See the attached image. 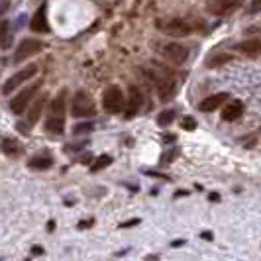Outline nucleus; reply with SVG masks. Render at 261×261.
Segmentation results:
<instances>
[{
	"mask_svg": "<svg viewBox=\"0 0 261 261\" xmlns=\"http://www.w3.org/2000/svg\"><path fill=\"white\" fill-rule=\"evenodd\" d=\"M71 114L75 118H89L96 114L92 98L85 91H79L71 100Z\"/></svg>",
	"mask_w": 261,
	"mask_h": 261,
	"instance_id": "nucleus-1",
	"label": "nucleus"
},
{
	"mask_svg": "<svg viewBox=\"0 0 261 261\" xmlns=\"http://www.w3.org/2000/svg\"><path fill=\"white\" fill-rule=\"evenodd\" d=\"M102 106H105L106 112L110 114H120L124 112L126 108V98H124V92L120 87H108L102 94Z\"/></svg>",
	"mask_w": 261,
	"mask_h": 261,
	"instance_id": "nucleus-2",
	"label": "nucleus"
},
{
	"mask_svg": "<svg viewBox=\"0 0 261 261\" xmlns=\"http://www.w3.org/2000/svg\"><path fill=\"white\" fill-rule=\"evenodd\" d=\"M41 47H43V43H41L39 39H34V38L22 39L20 45H18V49H16V53H14V61H16V63H22V61L30 59L32 55H36V53L41 51Z\"/></svg>",
	"mask_w": 261,
	"mask_h": 261,
	"instance_id": "nucleus-3",
	"label": "nucleus"
},
{
	"mask_svg": "<svg viewBox=\"0 0 261 261\" xmlns=\"http://www.w3.org/2000/svg\"><path fill=\"white\" fill-rule=\"evenodd\" d=\"M39 87H41V81H38L36 85H32V87L24 89L18 96H14L12 100H10V110H12L14 114H22V112H26L30 100L34 98V94H36V91H38Z\"/></svg>",
	"mask_w": 261,
	"mask_h": 261,
	"instance_id": "nucleus-4",
	"label": "nucleus"
},
{
	"mask_svg": "<svg viewBox=\"0 0 261 261\" xmlns=\"http://www.w3.org/2000/svg\"><path fill=\"white\" fill-rule=\"evenodd\" d=\"M38 73V67L36 65H28L26 69H22V71H18L16 75H12V77L8 79L6 83H4V87H2V92L4 94H10L12 91H16L22 83H26L28 79H32L34 75Z\"/></svg>",
	"mask_w": 261,
	"mask_h": 261,
	"instance_id": "nucleus-5",
	"label": "nucleus"
},
{
	"mask_svg": "<svg viewBox=\"0 0 261 261\" xmlns=\"http://www.w3.org/2000/svg\"><path fill=\"white\" fill-rule=\"evenodd\" d=\"M242 6L240 0H206V10L212 16H228Z\"/></svg>",
	"mask_w": 261,
	"mask_h": 261,
	"instance_id": "nucleus-6",
	"label": "nucleus"
},
{
	"mask_svg": "<svg viewBox=\"0 0 261 261\" xmlns=\"http://www.w3.org/2000/svg\"><path fill=\"white\" fill-rule=\"evenodd\" d=\"M161 53L173 65H183L185 61L189 59V47H185L183 43H169V45H165L161 49Z\"/></svg>",
	"mask_w": 261,
	"mask_h": 261,
	"instance_id": "nucleus-7",
	"label": "nucleus"
},
{
	"mask_svg": "<svg viewBox=\"0 0 261 261\" xmlns=\"http://www.w3.org/2000/svg\"><path fill=\"white\" fill-rule=\"evenodd\" d=\"M161 30L167 34V36H173V38H187L193 34V28L187 20H181V18H175V20H169L165 22Z\"/></svg>",
	"mask_w": 261,
	"mask_h": 261,
	"instance_id": "nucleus-8",
	"label": "nucleus"
},
{
	"mask_svg": "<svg viewBox=\"0 0 261 261\" xmlns=\"http://www.w3.org/2000/svg\"><path fill=\"white\" fill-rule=\"evenodd\" d=\"M228 100H230V94H228V92H216V94H212L208 98H204L198 108H200L202 112H214L216 108L224 106Z\"/></svg>",
	"mask_w": 261,
	"mask_h": 261,
	"instance_id": "nucleus-9",
	"label": "nucleus"
},
{
	"mask_svg": "<svg viewBox=\"0 0 261 261\" xmlns=\"http://www.w3.org/2000/svg\"><path fill=\"white\" fill-rule=\"evenodd\" d=\"M30 28L38 34H47L49 32V22H47V14H45V6H41L38 12L34 14L32 22H30Z\"/></svg>",
	"mask_w": 261,
	"mask_h": 261,
	"instance_id": "nucleus-10",
	"label": "nucleus"
},
{
	"mask_svg": "<svg viewBox=\"0 0 261 261\" xmlns=\"http://www.w3.org/2000/svg\"><path fill=\"white\" fill-rule=\"evenodd\" d=\"M144 105V94L138 91L136 87H132L130 89V100H128V105H126V116H134V114H138L140 112V108Z\"/></svg>",
	"mask_w": 261,
	"mask_h": 261,
	"instance_id": "nucleus-11",
	"label": "nucleus"
},
{
	"mask_svg": "<svg viewBox=\"0 0 261 261\" xmlns=\"http://www.w3.org/2000/svg\"><path fill=\"white\" fill-rule=\"evenodd\" d=\"M157 92H159V98H161L163 102L171 100V98L175 96V92H177L175 81H173V79H161V81L157 83Z\"/></svg>",
	"mask_w": 261,
	"mask_h": 261,
	"instance_id": "nucleus-12",
	"label": "nucleus"
},
{
	"mask_svg": "<svg viewBox=\"0 0 261 261\" xmlns=\"http://www.w3.org/2000/svg\"><path fill=\"white\" fill-rule=\"evenodd\" d=\"M244 114V102L242 100H232L230 105L224 106L222 110V118L226 122H234L238 118Z\"/></svg>",
	"mask_w": 261,
	"mask_h": 261,
	"instance_id": "nucleus-13",
	"label": "nucleus"
},
{
	"mask_svg": "<svg viewBox=\"0 0 261 261\" xmlns=\"http://www.w3.org/2000/svg\"><path fill=\"white\" fill-rule=\"evenodd\" d=\"M236 49L240 53H244V55H249V57H257V55H261V41L248 39V41L236 43Z\"/></svg>",
	"mask_w": 261,
	"mask_h": 261,
	"instance_id": "nucleus-14",
	"label": "nucleus"
},
{
	"mask_svg": "<svg viewBox=\"0 0 261 261\" xmlns=\"http://www.w3.org/2000/svg\"><path fill=\"white\" fill-rule=\"evenodd\" d=\"M45 102H47V98L41 96V98L36 100V105L28 110V124H30V126H34L39 118H41V112H43V108H45Z\"/></svg>",
	"mask_w": 261,
	"mask_h": 261,
	"instance_id": "nucleus-15",
	"label": "nucleus"
},
{
	"mask_svg": "<svg viewBox=\"0 0 261 261\" xmlns=\"http://www.w3.org/2000/svg\"><path fill=\"white\" fill-rule=\"evenodd\" d=\"M12 39H14L12 26H10V22L4 20L0 24V49H8L12 45Z\"/></svg>",
	"mask_w": 261,
	"mask_h": 261,
	"instance_id": "nucleus-16",
	"label": "nucleus"
},
{
	"mask_svg": "<svg viewBox=\"0 0 261 261\" xmlns=\"http://www.w3.org/2000/svg\"><path fill=\"white\" fill-rule=\"evenodd\" d=\"M28 165H30V169H38V171H45V169H49L53 165V159L49 155H36V157H32L30 161H28Z\"/></svg>",
	"mask_w": 261,
	"mask_h": 261,
	"instance_id": "nucleus-17",
	"label": "nucleus"
},
{
	"mask_svg": "<svg viewBox=\"0 0 261 261\" xmlns=\"http://www.w3.org/2000/svg\"><path fill=\"white\" fill-rule=\"evenodd\" d=\"M63 114H65V92H61L49 106V116L63 118Z\"/></svg>",
	"mask_w": 261,
	"mask_h": 261,
	"instance_id": "nucleus-18",
	"label": "nucleus"
},
{
	"mask_svg": "<svg viewBox=\"0 0 261 261\" xmlns=\"http://www.w3.org/2000/svg\"><path fill=\"white\" fill-rule=\"evenodd\" d=\"M2 151H4L6 155L16 157L22 153V145H20L18 140H14V138H6V140L2 142Z\"/></svg>",
	"mask_w": 261,
	"mask_h": 261,
	"instance_id": "nucleus-19",
	"label": "nucleus"
},
{
	"mask_svg": "<svg viewBox=\"0 0 261 261\" xmlns=\"http://www.w3.org/2000/svg\"><path fill=\"white\" fill-rule=\"evenodd\" d=\"M45 128H47V132H51V134H63V130H65V118L47 116Z\"/></svg>",
	"mask_w": 261,
	"mask_h": 261,
	"instance_id": "nucleus-20",
	"label": "nucleus"
},
{
	"mask_svg": "<svg viewBox=\"0 0 261 261\" xmlns=\"http://www.w3.org/2000/svg\"><path fill=\"white\" fill-rule=\"evenodd\" d=\"M232 57L230 55H226V53H220V55H212L208 61H206V65L208 67H220L224 65V63H228Z\"/></svg>",
	"mask_w": 261,
	"mask_h": 261,
	"instance_id": "nucleus-21",
	"label": "nucleus"
},
{
	"mask_svg": "<svg viewBox=\"0 0 261 261\" xmlns=\"http://www.w3.org/2000/svg\"><path fill=\"white\" fill-rule=\"evenodd\" d=\"M173 120H175V110H165L157 116V124L159 126H169Z\"/></svg>",
	"mask_w": 261,
	"mask_h": 261,
	"instance_id": "nucleus-22",
	"label": "nucleus"
},
{
	"mask_svg": "<svg viewBox=\"0 0 261 261\" xmlns=\"http://www.w3.org/2000/svg\"><path fill=\"white\" fill-rule=\"evenodd\" d=\"M112 163V157L110 155H100L94 163H92V171H100V169H105V167H108Z\"/></svg>",
	"mask_w": 261,
	"mask_h": 261,
	"instance_id": "nucleus-23",
	"label": "nucleus"
},
{
	"mask_svg": "<svg viewBox=\"0 0 261 261\" xmlns=\"http://www.w3.org/2000/svg\"><path fill=\"white\" fill-rule=\"evenodd\" d=\"M181 128L187 132H193L196 128V120L193 116H185L183 120H181Z\"/></svg>",
	"mask_w": 261,
	"mask_h": 261,
	"instance_id": "nucleus-24",
	"label": "nucleus"
},
{
	"mask_svg": "<svg viewBox=\"0 0 261 261\" xmlns=\"http://www.w3.org/2000/svg\"><path fill=\"white\" fill-rule=\"evenodd\" d=\"M92 130V124L91 122H85V124H77L73 128V134H83V132H91Z\"/></svg>",
	"mask_w": 261,
	"mask_h": 261,
	"instance_id": "nucleus-25",
	"label": "nucleus"
},
{
	"mask_svg": "<svg viewBox=\"0 0 261 261\" xmlns=\"http://www.w3.org/2000/svg\"><path fill=\"white\" fill-rule=\"evenodd\" d=\"M261 12V0H251V6H249V14Z\"/></svg>",
	"mask_w": 261,
	"mask_h": 261,
	"instance_id": "nucleus-26",
	"label": "nucleus"
},
{
	"mask_svg": "<svg viewBox=\"0 0 261 261\" xmlns=\"http://www.w3.org/2000/svg\"><path fill=\"white\" fill-rule=\"evenodd\" d=\"M210 200H212V202H218V200H220V195H218V193H212V195H210Z\"/></svg>",
	"mask_w": 261,
	"mask_h": 261,
	"instance_id": "nucleus-27",
	"label": "nucleus"
},
{
	"mask_svg": "<svg viewBox=\"0 0 261 261\" xmlns=\"http://www.w3.org/2000/svg\"><path fill=\"white\" fill-rule=\"evenodd\" d=\"M6 8H8V2H4V4H0V16L6 12Z\"/></svg>",
	"mask_w": 261,
	"mask_h": 261,
	"instance_id": "nucleus-28",
	"label": "nucleus"
},
{
	"mask_svg": "<svg viewBox=\"0 0 261 261\" xmlns=\"http://www.w3.org/2000/svg\"><path fill=\"white\" fill-rule=\"evenodd\" d=\"M163 140H165V142H173V140H175V136H173V134H169V136H165Z\"/></svg>",
	"mask_w": 261,
	"mask_h": 261,
	"instance_id": "nucleus-29",
	"label": "nucleus"
},
{
	"mask_svg": "<svg viewBox=\"0 0 261 261\" xmlns=\"http://www.w3.org/2000/svg\"><path fill=\"white\" fill-rule=\"evenodd\" d=\"M134 224H138V220H130V222H124L122 226H134Z\"/></svg>",
	"mask_w": 261,
	"mask_h": 261,
	"instance_id": "nucleus-30",
	"label": "nucleus"
},
{
	"mask_svg": "<svg viewBox=\"0 0 261 261\" xmlns=\"http://www.w3.org/2000/svg\"><path fill=\"white\" fill-rule=\"evenodd\" d=\"M34 253H43V249L39 248V246H36V248H34Z\"/></svg>",
	"mask_w": 261,
	"mask_h": 261,
	"instance_id": "nucleus-31",
	"label": "nucleus"
}]
</instances>
